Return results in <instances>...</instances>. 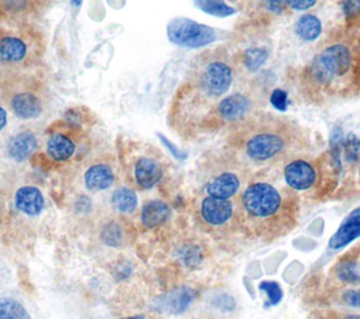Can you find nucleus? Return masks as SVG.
I'll return each instance as SVG.
<instances>
[{"label": "nucleus", "instance_id": "obj_1", "mask_svg": "<svg viewBox=\"0 0 360 319\" xmlns=\"http://www.w3.org/2000/svg\"><path fill=\"white\" fill-rule=\"evenodd\" d=\"M298 202L292 190L267 181H253L236 205V221L250 236L270 242L288 233L297 223Z\"/></svg>", "mask_w": 360, "mask_h": 319}, {"label": "nucleus", "instance_id": "obj_2", "mask_svg": "<svg viewBox=\"0 0 360 319\" xmlns=\"http://www.w3.org/2000/svg\"><path fill=\"white\" fill-rule=\"evenodd\" d=\"M311 86L330 94H343L354 83L353 56L347 42H335L319 51L307 69Z\"/></svg>", "mask_w": 360, "mask_h": 319}, {"label": "nucleus", "instance_id": "obj_3", "mask_svg": "<svg viewBox=\"0 0 360 319\" xmlns=\"http://www.w3.org/2000/svg\"><path fill=\"white\" fill-rule=\"evenodd\" d=\"M290 143L291 135L288 128L276 119L253 126L242 139L246 156L255 162H269L277 157L287 150Z\"/></svg>", "mask_w": 360, "mask_h": 319}, {"label": "nucleus", "instance_id": "obj_4", "mask_svg": "<svg viewBox=\"0 0 360 319\" xmlns=\"http://www.w3.org/2000/svg\"><path fill=\"white\" fill-rule=\"evenodd\" d=\"M233 80V70L231 65L222 58H208L197 65L193 74V84L207 97L224 96Z\"/></svg>", "mask_w": 360, "mask_h": 319}, {"label": "nucleus", "instance_id": "obj_5", "mask_svg": "<svg viewBox=\"0 0 360 319\" xmlns=\"http://www.w3.org/2000/svg\"><path fill=\"white\" fill-rule=\"evenodd\" d=\"M166 34L172 44L183 48H201L217 39L214 28L187 17L170 20L166 27Z\"/></svg>", "mask_w": 360, "mask_h": 319}, {"label": "nucleus", "instance_id": "obj_6", "mask_svg": "<svg viewBox=\"0 0 360 319\" xmlns=\"http://www.w3.org/2000/svg\"><path fill=\"white\" fill-rule=\"evenodd\" d=\"M200 219L211 229H221L236 221V205L231 200L205 195L200 202Z\"/></svg>", "mask_w": 360, "mask_h": 319}, {"label": "nucleus", "instance_id": "obj_7", "mask_svg": "<svg viewBox=\"0 0 360 319\" xmlns=\"http://www.w3.org/2000/svg\"><path fill=\"white\" fill-rule=\"evenodd\" d=\"M240 187V176L235 170L221 169L212 173L204 183V193L208 197L229 200L232 198Z\"/></svg>", "mask_w": 360, "mask_h": 319}, {"label": "nucleus", "instance_id": "obj_8", "mask_svg": "<svg viewBox=\"0 0 360 319\" xmlns=\"http://www.w3.org/2000/svg\"><path fill=\"white\" fill-rule=\"evenodd\" d=\"M284 180L290 190L305 191L314 187L318 178L315 166L304 159H294L284 166Z\"/></svg>", "mask_w": 360, "mask_h": 319}, {"label": "nucleus", "instance_id": "obj_9", "mask_svg": "<svg viewBox=\"0 0 360 319\" xmlns=\"http://www.w3.org/2000/svg\"><path fill=\"white\" fill-rule=\"evenodd\" d=\"M163 176V169L162 164L150 157V156H141L136 159L134 164V178L135 183L141 188H152L155 187Z\"/></svg>", "mask_w": 360, "mask_h": 319}, {"label": "nucleus", "instance_id": "obj_10", "mask_svg": "<svg viewBox=\"0 0 360 319\" xmlns=\"http://www.w3.org/2000/svg\"><path fill=\"white\" fill-rule=\"evenodd\" d=\"M360 236V207L353 209L329 239V247L339 250Z\"/></svg>", "mask_w": 360, "mask_h": 319}, {"label": "nucleus", "instance_id": "obj_11", "mask_svg": "<svg viewBox=\"0 0 360 319\" xmlns=\"http://www.w3.org/2000/svg\"><path fill=\"white\" fill-rule=\"evenodd\" d=\"M250 108V100L242 93H233L231 96L224 97L218 105L217 112L221 119L228 122H235L242 119Z\"/></svg>", "mask_w": 360, "mask_h": 319}, {"label": "nucleus", "instance_id": "obj_12", "mask_svg": "<svg viewBox=\"0 0 360 319\" xmlns=\"http://www.w3.org/2000/svg\"><path fill=\"white\" fill-rule=\"evenodd\" d=\"M194 297H195V292L193 288L180 287L162 295L159 299H156V304L160 311H165L169 313H181L188 308Z\"/></svg>", "mask_w": 360, "mask_h": 319}, {"label": "nucleus", "instance_id": "obj_13", "mask_svg": "<svg viewBox=\"0 0 360 319\" xmlns=\"http://www.w3.org/2000/svg\"><path fill=\"white\" fill-rule=\"evenodd\" d=\"M37 145V136L31 131H21L8 139L7 153L14 162L21 163L31 156Z\"/></svg>", "mask_w": 360, "mask_h": 319}, {"label": "nucleus", "instance_id": "obj_14", "mask_svg": "<svg viewBox=\"0 0 360 319\" xmlns=\"http://www.w3.org/2000/svg\"><path fill=\"white\" fill-rule=\"evenodd\" d=\"M44 195L35 185H22L15 193V207L18 211L35 216L44 209Z\"/></svg>", "mask_w": 360, "mask_h": 319}, {"label": "nucleus", "instance_id": "obj_15", "mask_svg": "<svg viewBox=\"0 0 360 319\" xmlns=\"http://www.w3.org/2000/svg\"><path fill=\"white\" fill-rule=\"evenodd\" d=\"M11 110L21 119H32L41 114L42 104L34 93L22 91L11 98Z\"/></svg>", "mask_w": 360, "mask_h": 319}, {"label": "nucleus", "instance_id": "obj_16", "mask_svg": "<svg viewBox=\"0 0 360 319\" xmlns=\"http://www.w3.org/2000/svg\"><path fill=\"white\" fill-rule=\"evenodd\" d=\"M114 181V171L105 163H96L84 173V184L91 191L105 190Z\"/></svg>", "mask_w": 360, "mask_h": 319}, {"label": "nucleus", "instance_id": "obj_17", "mask_svg": "<svg viewBox=\"0 0 360 319\" xmlns=\"http://www.w3.org/2000/svg\"><path fill=\"white\" fill-rule=\"evenodd\" d=\"M170 207L162 200L148 201L141 211V221L146 228H155L170 218Z\"/></svg>", "mask_w": 360, "mask_h": 319}, {"label": "nucleus", "instance_id": "obj_18", "mask_svg": "<svg viewBox=\"0 0 360 319\" xmlns=\"http://www.w3.org/2000/svg\"><path fill=\"white\" fill-rule=\"evenodd\" d=\"M46 153L53 160H66L75 153V143L63 134H53L46 142Z\"/></svg>", "mask_w": 360, "mask_h": 319}, {"label": "nucleus", "instance_id": "obj_19", "mask_svg": "<svg viewBox=\"0 0 360 319\" xmlns=\"http://www.w3.org/2000/svg\"><path fill=\"white\" fill-rule=\"evenodd\" d=\"M27 53V46L22 39L6 37L0 39V60L14 63L20 62Z\"/></svg>", "mask_w": 360, "mask_h": 319}, {"label": "nucleus", "instance_id": "obj_20", "mask_svg": "<svg viewBox=\"0 0 360 319\" xmlns=\"http://www.w3.org/2000/svg\"><path fill=\"white\" fill-rule=\"evenodd\" d=\"M294 31L304 41H315L322 32V24L316 15L304 14L295 21Z\"/></svg>", "mask_w": 360, "mask_h": 319}, {"label": "nucleus", "instance_id": "obj_21", "mask_svg": "<svg viewBox=\"0 0 360 319\" xmlns=\"http://www.w3.org/2000/svg\"><path fill=\"white\" fill-rule=\"evenodd\" d=\"M112 207L120 212H132L138 205V197L129 187H120L111 195Z\"/></svg>", "mask_w": 360, "mask_h": 319}, {"label": "nucleus", "instance_id": "obj_22", "mask_svg": "<svg viewBox=\"0 0 360 319\" xmlns=\"http://www.w3.org/2000/svg\"><path fill=\"white\" fill-rule=\"evenodd\" d=\"M336 275L342 282L360 284V263L356 259H345L336 266Z\"/></svg>", "mask_w": 360, "mask_h": 319}, {"label": "nucleus", "instance_id": "obj_23", "mask_svg": "<svg viewBox=\"0 0 360 319\" xmlns=\"http://www.w3.org/2000/svg\"><path fill=\"white\" fill-rule=\"evenodd\" d=\"M0 319H30L27 309L18 301L3 297L0 298Z\"/></svg>", "mask_w": 360, "mask_h": 319}, {"label": "nucleus", "instance_id": "obj_24", "mask_svg": "<svg viewBox=\"0 0 360 319\" xmlns=\"http://www.w3.org/2000/svg\"><path fill=\"white\" fill-rule=\"evenodd\" d=\"M194 6L198 7L201 11L215 17H228L236 13V10L232 6L217 0H198L194 1Z\"/></svg>", "mask_w": 360, "mask_h": 319}, {"label": "nucleus", "instance_id": "obj_25", "mask_svg": "<svg viewBox=\"0 0 360 319\" xmlns=\"http://www.w3.org/2000/svg\"><path fill=\"white\" fill-rule=\"evenodd\" d=\"M269 52L266 48H249L243 52V65L249 70H257L267 60Z\"/></svg>", "mask_w": 360, "mask_h": 319}, {"label": "nucleus", "instance_id": "obj_26", "mask_svg": "<svg viewBox=\"0 0 360 319\" xmlns=\"http://www.w3.org/2000/svg\"><path fill=\"white\" fill-rule=\"evenodd\" d=\"M353 56V70H354V83L360 87V30H354L352 41L347 42Z\"/></svg>", "mask_w": 360, "mask_h": 319}, {"label": "nucleus", "instance_id": "obj_27", "mask_svg": "<svg viewBox=\"0 0 360 319\" xmlns=\"http://www.w3.org/2000/svg\"><path fill=\"white\" fill-rule=\"evenodd\" d=\"M259 288L263 292H266V295H267V302L264 304L266 306L277 305L283 298V289H281L280 284L276 281H262L259 284Z\"/></svg>", "mask_w": 360, "mask_h": 319}, {"label": "nucleus", "instance_id": "obj_28", "mask_svg": "<svg viewBox=\"0 0 360 319\" xmlns=\"http://www.w3.org/2000/svg\"><path fill=\"white\" fill-rule=\"evenodd\" d=\"M101 237L104 240L105 245H110V246H118L120 242H121V237H122V233H121V228L118 223L115 222H111L108 223L103 232H101Z\"/></svg>", "mask_w": 360, "mask_h": 319}, {"label": "nucleus", "instance_id": "obj_29", "mask_svg": "<svg viewBox=\"0 0 360 319\" xmlns=\"http://www.w3.org/2000/svg\"><path fill=\"white\" fill-rule=\"evenodd\" d=\"M270 103H271V105H273L276 110H280V111L287 110V103H288L287 93H285L283 89H276V90H273V93H271V96H270Z\"/></svg>", "mask_w": 360, "mask_h": 319}, {"label": "nucleus", "instance_id": "obj_30", "mask_svg": "<svg viewBox=\"0 0 360 319\" xmlns=\"http://www.w3.org/2000/svg\"><path fill=\"white\" fill-rule=\"evenodd\" d=\"M342 301L352 306V308H360V289H346L342 294Z\"/></svg>", "mask_w": 360, "mask_h": 319}, {"label": "nucleus", "instance_id": "obj_31", "mask_svg": "<svg viewBox=\"0 0 360 319\" xmlns=\"http://www.w3.org/2000/svg\"><path fill=\"white\" fill-rule=\"evenodd\" d=\"M158 136L160 138L162 143H163V145H166V148L172 152V155H173V156H176L177 159H184V157H186V153L180 152V150H179V149H177V148H176V146H174V145H173V143H172L166 136H163L162 134H158Z\"/></svg>", "mask_w": 360, "mask_h": 319}, {"label": "nucleus", "instance_id": "obj_32", "mask_svg": "<svg viewBox=\"0 0 360 319\" xmlns=\"http://www.w3.org/2000/svg\"><path fill=\"white\" fill-rule=\"evenodd\" d=\"M315 3H316L315 0H305V1H302V0H288L285 4H288L294 10H307V8L312 7Z\"/></svg>", "mask_w": 360, "mask_h": 319}, {"label": "nucleus", "instance_id": "obj_33", "mask_svg": "<svg viewBox=\"0 0 360 319\" xmlns=\"http://www.w3.org/2000/svg\"><path fill=\"white\" fill-rule=\"evenodd\" d=\"M215 305H217L218 308H221V309L229 311V309L233 308L235 302H233V299H232L229 295H219V298L215 299Z\"/></svg>", "mask_w": 360, "mask_h": 319}, {"label": "nucleus", "instance_id": "obj_34", "mask_svg": "<svg viewBox=\"0 0 360 319\" xmlns=\"http://www.w3.org/2000/svg\"><path fill=\"white\" fill-rule=\"evenodd\" d=\"M342 8L346 13V15H352V14H357L360 11V1H343L342 3Z\"/></svg>", "mask_w": 360, "mask_h": 319}, {"label": "nucleus", "instance_id": "obj_35", "mask_svg": "<svg viewBox=\"0 0 360 319\" xmlns=\"http://www.w3.org/2000/svg\"><path fill=\"white\" fill-rule=\"evenodd\" d=\"M90 207H91V202H90V200H89L87 197H84V195L79 197V200L76 201V208L80 209V211H87V209H90Z\"/></svg>", "mask_w": 360, "mask_h": 319}, {"label": "nucleus", "instance_id": "obj_36", "mask_svg": "<svg viewBox=\"0 0 360 319\" xmlns=\"http://www.w3.org/2000/svg\"><path fill=\"white\" fill-rule=\"evenodd\" d=\"M285 3H283V1H266V6H269L267 8L269 10H271V11H276V13H280V11H283V6H284Z\"/></svg>", "mask_w": 360, "mask_h": 319}, {"label": "nucleus", "instance_id": "obj_37", "mask_svg": "<svg viewBox=\"0 0 360 319\" xmlns=\"http://www.w3.org/2000/svg\"><path fill=\"white\" fill-rule=\"evenodd\" d=\"M6 124H7V112H6V110L0 105V131L6 126Z\"/></svg>", "mask_w": 360, "mask_h": 319}, {"label": "nucleus", "instance_id": "obj_38", "mask_svg": "<svg viewBox=\"0 0 360 319\" xmlns=\"http://www.w3.org/2000/svg\"><path fill=\"white\" fill-rule=\"evenodd\" d=\"M315 319H338V318H335L333 315H319V316L315 318Z\"/></svg>", "mask_w": 360, "mask_h": 319}, {"label": "nucleus", "instance_id": "obj_39", "mask_svg": "<svg viewBox=\"0 0 360 319\" xmlns=\"http://www.w3.org/2000/svg\"><path fill=\"white\" fill-rule=\"evenodd\" d=\"M343 319H360V315H349V316H345Z\"/></svg>", "mask_w": 360, "mask_h": 319}, {"label": "nucleus", "instance_id": "obj_40", "mask_svg": "<svg viewBox=\"0 0 360 319\" xmlns=\"http://www.w3.org/2000/svg\"><path fill=\"white\" fill-rule=\"evenodd\" d=\"M122 319H145L142 315H136V316H129V318H122Z\"/></svg>", "mask_w": 360, "mask_h": 319}, {"label": "nucleus", "instance_id": "obj_41", "mask_svg": "<svg viewBox=\"0 0 360 319\" xmlns=\"http://www.w3.org/2000/svg\"><path fill=\"white\" fill-rule=\"evenodd\" d=\"M359 152H360V150H359Z\"/></svg>", "mask_w": 360, "mask_h": 319}]
</instances>
